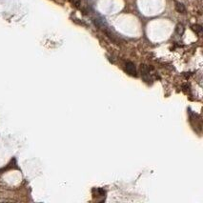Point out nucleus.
Returning a JSON list of instances; mask_svg holds the SVG:
<instances>
[{"mask_svg": "<svg viewBox=\"0 0 203 203\" xmlns=\"http://www.w3.org/2000/svg\"><path fill=\"white\" fill-rule=\"evenodd\" d=\"M125 70L130 75H132V76H136V69H135V66L133 62H130V61H129V62H126Z\"/></svg>", "mask_w": 203, "mask_h": 203, "instance_id": "f257e3e1", "label": "nucleus"}, {"mask_svg": "<svg viewBox=\"0 0 203 203\" xmlns=\"http://www.w3.org/2000/svg\"><path fill=\"white\" fill-rule=\"evenodd\" d=\"M176 10L177 11L178 13H184L186 12V8H185V6L183 5L182 3L176 2Z\"/></svg>", "mask_w": 203, "mask_h": 203, "instance_id": "f03ea898", "label": "nucleus"}, {"mask_svg": "<svg viewBox=\"0 0 203 203\" xmlns=\"http://www.w3.org/2000/svg\"><path fill=\"white\" fill-rule=\"evenodd\" d=\"M192 30H193L196 33L199 34V33H201V32H202V27L199 25H194V26H192Z\"/></svg>", "mask_w": 203, "mask_h": 203, "instance_id": "7ed1b4c3", "label": "nucleus"}, {"mask_svg": "<svg viewBox=\"0 0 203 203\" xmlns=\"http://www.w3.org/2000/svg\"><path fill=\"white\" fill-rule=\"evenodd\" d=\"M176 33L180 35L184 33V28H183V26L181 25V24H178V25L176 26Z\"/></svg>", "mask_w": 203, "mask_h": 203, "instance_id": "20e7f679", "label": "nucleus"}]
</instances>
